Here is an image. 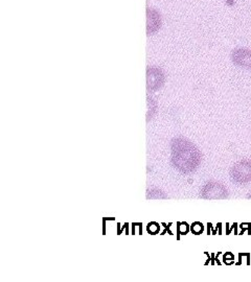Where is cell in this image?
<instances>
[{"mask_svg":"<svg viewBox=\"0 0 251 282\" xmlns=\"http://www.w3.org/2000/svg\"><path fill=\"white\" fill-rule=\"evenodd\" d=\"M166 82V74L159 67H149L147 69V88L148 90H159Z\"/></svg>","mask_w":251,"mask_h":282,"instance_id":"cell-5","label":"cell"},{"mask_svg":"<svg viewBox=\"0 0 251 282\" xmlns=\"http://www.w3.org/2000/svg\"><path fill=\"white\" fill-rule=\"evenodd\" d=\"M247 198H248V199H251V193H249V194L247 195Z\"/></svg>","mask_w":251,"mask_h":282,"instance_id":"cell-8","label":"cell"},{"mask_svg":"<svg viewBox=\"0 0 251 282\" xmlns=\"http://www.w3.org/2000/svg\"><path fill=\"white\" fill-rule=\"evenodd\" d=\"M231 62L241 69L251 71V49L247 47H237L231 51Z\"/></svg>","mask_w":251,"mask_h":282,"instance_id":"cell-4","label":"cell"},{"mask_svg":"<svg viewBox=\"0 0 251 282\" xmlns=\"http://www.w3.org/2000/svg\"><path fill=\"white\" fill-rule=\"evenodd\" d=\"M202 154L192 141L178 137L172 142V163L181 174H192L200 166Z\"/></svg>","mask_w":251,"mask_h":282,"instance_id":"cell-1","label":"cell"},{"mask_svg":"<svg viewBox=\"0 0 251 282\" xmlns=\"http://www.w3.org/2000/svg\"><path fill=\"white\" fill-rule=\"evenodd\" d=\"M192 230L196 233V234H199L200 232L203 231V227H202V224L200 223H195L192 227Z\"/></svg>","mask_w":251,"mask_h":282,"instance_id":"cell-7","label":"cell"},{"mask_svg":"<svg viewBox=\"0 0 251 282\" xmlns=\"http://www.w3.org/2000/svg\"><path fill=\"white\" fill-rule=\"evenodd\" d=\"M228 195V188L217 181L207 182L200 189V197L204 200H224Z\"/></svg>","mask_w":251,"mask_h":282,"instance_id":"cell-3","label":"cell"},{"mask_svg":"<svg viewBox=\"0 0 251 282\" xmlns=\"http://www.w3.org/2000/svg\"><path fill=\"white\" fill-rule=\"evenodd\" d=\"M147 36H154L161 29L162 26V16L153 7H147Z\"/></svg>","mask_w":251,"mask_h":282,"instance_id":"cell-6","label":"cell"},{"mask_svg":"<svg viewBox=\"0 0 251 282\" xmlns=\"http://www.w3.org/2000/svg\"><path fill=\"white\" fill-rule=\"evenodd\" d=\"M231 182L239 186L251 183V158H244L235 162L230 168Z\"/></svg>","mask_w":251,"mask_h":282,"instance_id":"cell-2","label":"cell"}]
</instances>
